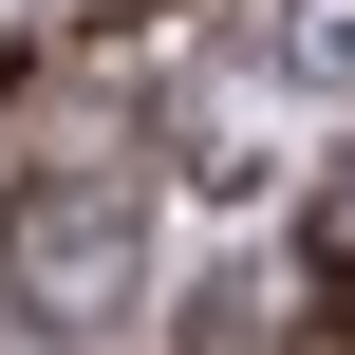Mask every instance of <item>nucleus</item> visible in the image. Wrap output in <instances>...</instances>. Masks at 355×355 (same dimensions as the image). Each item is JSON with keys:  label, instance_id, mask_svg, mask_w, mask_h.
Wrapping results in <instances>:
<instances>
[{"label": "nucleus", "instance_id": "2", "mask_svg": "<svg viewBox=\"0 0 355 355\" xmlns=\"http://www.w3.org/2000/svg\"><path fill=\"white\" fill-rule=\"evenodd\" d=\"M281 75H318V94H355V0H281Z\"/></svg>", "mask_w": 355, "mask_h": 355}, {"label": "nucleus", "instance_id": "1", "mask_svg": "<svg viewBox=\"0 0 355 355\" xmlns=\"http://www.w3.org/2000/svg\"><path fill=\"white\" fill-rule=\"evenodd\" d=\"M0 281H19V318L112 337V318L150 300V206H131L112 168H37V187L0 206Z\"/></svg>", "mask_w": 355, "mask_h": 355}, {"label": "nucleus", "instance_id": "3", "mask_svg": "<svg viewBox=\"0 0 355 355\" xmlns=\"http://www.w3.org/2000/svg\"><path fill=\"white\" fill-rule=\"evenodd\" d=\"M318 243H337V262H355V168H337V187H318Z\"/></svg>", "mask_w": 355, "mask_h": 355}]
</instances>
